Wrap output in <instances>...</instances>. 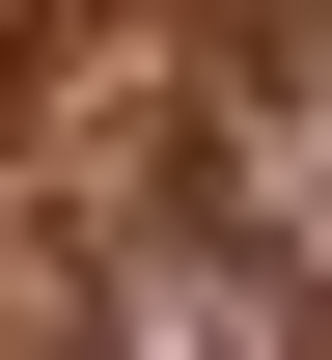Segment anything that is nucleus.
Wrapping results in <instances>:
<instances>
[{
	"label": "nucleus",
	"mask_w": 332,
	"mask_h": 360,
	"mask_svg": "<svg viewBox=\"0 0 332 360\" xmlns=\"http://www.w3.org/2000/svg\"><path fill=\"white\" fill-rule=\"evenodd\" d=\"M111 360H305V250H249V222H139V250H111Z\"/></svg>",
	"instance_id": "1"
}]
</instances>
